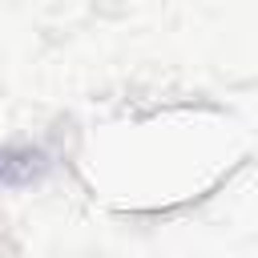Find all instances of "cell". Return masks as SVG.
Listing matches in <instances>:
<instances>
[{
    "mask_svg": "<svg viewBox=\"0 0 258 258\" xmlns=\"http://www.w3.org/2000/svg\"><path fill=\"white\" fill-rule=\"evenodd\" d=\"M44 173V153H0V181L20 185Z\"/></svg>",
    "mask_w": 258,
    "mask_h": 258,
    "instance_id": "1",
    "label": "cell"
}]
</instances>
